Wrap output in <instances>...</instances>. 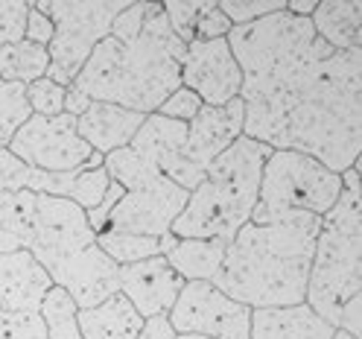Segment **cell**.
Returning a JSON list of instances; mask_svg holds the SVG:
<instances>
[{
  "instance_id": "6da1fadb",
  "label": "cell",
  "mask_w": 362,
  "mask_h": 339,
  "mask_svg": "<svg viewBox=\"0 0 362 339\" xmlns=\"http://www.w3.org/2000/svg\"><path fill=\"white\" fill-rule=\"evenodd\" d=\"M243 74V134L342 176L362 149V50H333L310 18L284 12L231 27Z\"/></svg>"
},
{
  "instance_id": "7a4b0ae2",
  "label": "cell",
  "mask_w": 362,
  "mask_h": 339,
  "mask_svg": "<svg viewBox=\"0 0 362 339\" xmlns=\"http://www.w3.org/2000/svg\"><path fill=\"white\" fill-rule=\"evenodd\" d=\"M319 225L322 217L304 211L245 222L231 237L211 284L248 310L304 304Z\"/></svg>"
},
{
  "instance_id": "3957f363",
  "label": "cell",
  "mask_w": 362,
  "mask_h": 339,
  "mask_svg": "<svg viewBox=\"0 0 362 339\" xmlns=\"http://www.w3.org/2000/svg\"><path fill=\"white\" fill-rule=\"evenodd\" d=\"M185 50L187 44L173 35L161 4H146L141 33L129 41L103 38L71 85L90 103L155 115L161 103L181 88Z\"/></svg>"
},
{
  "instance_id": "277c9868",
  "label": "cell",
  "mask_w": 362,
  "mask_h": 339,
  "mask_svg": "<svg viewBox=\"0 0 362 339\" xmlns=\"http://www.w3.org/2000/svg\"><path fill=\"white\" fill-rule=\"evenodd\" d=\"M27 252L79 310L97 307L120 289L117 263L97 246L88 214L71 199L35 196V219Z\"/></svg>"
},
{
  "instance_id": "5b68a950",
  "label": "cell",
  "mask_w": 362,
  "mask_h": 339,
  "mask_svg": "<svg viewBox=\"0 0 362 339\" xmlns=\"http://www.w3.org/2000/svg\"><path fill=\"white\" fill-rule=\"evenodd\" d=\"M269 146L237 138L205 170V178L187 193V202L175 217L170 234L178 240H228L252 219L260 176Z\"/></svg>"
},
{
  "instance_id": "8992f818",
  "label": "cell",
  "mask_w": 362,
  "mask_h": 339,
  "mask_svg": "<svg viewBox=\"0 0 362 339\" xmlns=\"http://www.w3.org/2000/svg\"><path fill=\"white\" fill-rule=\"evenodd\" d=\"M362 292V199L342 188L336 205L322 217L313 248V266L304 304L325 319L339 325L342 307Z\"/></svg>"
},
{
  "instance_id": "52a82bcc",
  "label": "cell",
  "mask_w": 362,
  "mask_h": 339,
  "mask_svg": "<svg viewBox=\"0 0 362 339\" xmlns=\"http://www.w3.org/2000/svg\"><path fill=\"white\" fill-rule=\"evenodd\" d=\"M103 167L111 182L123 188V196L111 208L105 231L141 234L161 240L170 234L175 217L187 202V190L173 185L144 158H138L129 146L103 158Z\"/></svg>"
},
{
  "instance_id": "ba28073f",
  "label": "cell",
  "mask_w": 362,
  "mask_h": 339,
  "mask_svg": "<svg viewBox=\"0 0 362 339\" xmlns=\"http://www.w3.org/2000/svg\"><path fill=\"white\" fill-rule=\"evenodd\" d=\"M339 193H342V176L339 173L327 170L310 155L272 149L263 164L257 205L248 222H266L278 214L292 211L325 217L336 205Z\"/></svg>"
},
{
  "instance_id": "9c48e42d",
  "label": "cell",
  "mask_w": 362,
  "mask_h": 339,
  "mask_svg": "<svg viewBox=\"0 0 362 339\" xmlns=\"http://www.w3.org/2000/svg\"><path fill=\"white\" fill-rule=\"evenodd\" d=\"M33 6L53 21L47 79L67 88L97 44L111 35V24L129 6V0H38Z\"/></svg>"
},
{
  "instance_id": "30bf717a",
  "label": "cell",
  "mask_w": 362,
  "mask_h": 339,
  "mask_svg": "<svg viewBox=\"0 0 362 339\" xmlns=\"http://www.w3.org/2000/svg\"><path fill=\"white\" fill-rule=\"evenodd\" d=\"M18 161L44 173H82L90 149L76 132L74 115L59 117H38L33 115L24 126L15 132L6 146Z\"/></svg>"
},
{
  "instance_id": "8fae6325",
  "label": "cell",
  "mask_w": 362,
  "mask_h": 339,
  "mask_svg": "<svg viewBox=\"0 0 362 339\" xmlns=\"http://www.w3.org/2000/svg\"><path fill=\"white\" fill-rule=\"evenodd\" d=\"M167 319L175 333L208 339H248L252 331V310L228 299L211 281H185Z\"/></svg>"
},
{
  "instance_id": "7c38bea8",
  "label": "cell",
  "mask_w": 362,
  "mask_h": 339,
  "mask_svg": "<svg viewBox=\"0 0 362 339\" xmlns=\"http://www.w3.org/2000/svg\"><path fill=\"white\" fill-rule=\"evenodd\" d=\"M181 88L193 91L202 105H228L240 97L243 74L228 47V38L190 41L181 59Z\"/></svg>"
},
{
  "instance_id": "4fadbf2b",
  "label": "cell",
  "mask_w": 362,
  "mask_h": 339,
  "mask_svg": "<svg viewBox=\"0 0 362 339\" xmlns=\"http://www.w3.org/2000/svg\"><path fill=\"white\" fill-rule=\"evenodd\" d=\"M129 149L187 193L205 178V170H199L187 158V123L161 115H146Z\"/></svg>"
},
{
  "instance_id": "5bb4252c",
  "label": "cell",
  "mask_w": 362,
  "mask_h": 339,
  "mask_svg": "<svg viewBox=\"0 0 362 339\" xmlns=\"http://www.w3.org/2000/svg\"><path fill=\"white\" fill-rule=\"evenodd\" d=\"M120 281V296L138 310L141 319H152V316H167L178 299L185 278L167 263L164 255L146 258L141 263L120 266L117 269Z\"/></svg>"
},
{
  "instance_id": "9a60e30c",
  "label": "cell",
  "mask_w": 362,
  "mask_h": 339,
  "mask_svg": "<svg viewBox=\"0 0 362 339\" xmlns=\"http://www.w3.org/2000/svg\"><path fill=\"white\" fill-rule=\"evenodd\" d=\"M237 138H243V100L228 105H202L199 115L187 123V158L208 170L216 155H222Z\"/></svg>"
},
{
  "instance_id": "2e32d148",
  "label": "cell",
  "mask_w": 362,
  "mask_h": 339,
  "mask_svg": "<svg viewBox=\"0 0 362 339\" xmlns=\"http://www.w3.org/2000/svg\"><path fill=\"white\" fill-rule=\"evenodd\" d=\"M53 281L30 252L0 255V313H38Z\"/></svg>"
},
{
  "instance_id": "e0dca14e",
  "label": "cell",
  "mask_w": 362,
  "mask_h": 339,
  "mask_svg": "<svg viewBox=\"0 0 362 339\" xmlns=\"http://www.w3.org/2000/svg\"><path fill=\"white\" fill-rule=\"evenodd\" d=\"M144 120L146 115H141V111H129L111 103H90L85 115L76 117V132L94 152L111 155L132 144Z\"/></svg>"
},
{
  "instance_id": "ac0fdd59",
  "label": "cell",
  "mask_w": 362,
  "mask_h": 339,
  "mask_svg": "<svg viewBox=\"0 0 362 339\" xmlns=\"http://www.w3.org/2000/svg\"><path fill=\"white\" fill-rule=\"evenodd\" d=\"M333 331L307 304L284 310H252L248 339H333Z\"/></svg>"
},
{
  "instance_id": "d6986e66",
  "label": "cell",
  "mask_w": 362,
  "mask_h": 339,
  "mask_svg": "<svg viewBox=\"0 0 362 339\" xmlns=\"http://www.w3.org/2000/svg\"><path fill=\"white\" fill-rule=\"evenodd\" d=\"M310 24L325 44L342 53L362 50V4L359 0H322L315 4Z\"/></svg>"
},
{
  "instance_id": "ffe728a7",
  "label": "cell",
  "mask_w": 362,
  "mask_h": 339,
  "mask_svg": "<svg viewBox=\"0 0 362 339\" xmlns=\"http://www.w3.org/2000/svg\"><path fill=\"white\" fill-rule=\"evenodd\" d=\"M79 333L82 339H138L144 319L138 316L120 292H115L111 299H105L97 307H88L76 313Z\"/></svg>"
},
{
  "instance_id": "44dd1931",
  "label": "cell",
  "mask_w": 362,
  "mask_h": 339,
  "mask_svg": "<svg viewBox=\"0 0 362 339\" xmlns=\"http://www.w3.org/2000/svg\"><path fill=\"white\" fill-rule=\"evenodd\" d=\"M225 248H228V240H178L175 237L173 248L164 258L185 281H214L222 266Z\"/></svg>"
},
{
  "instance_id": "7402d4cb",
  "label": "cell",
  "mask_w": 362,
  "mask_h": 339,
  "mask_svg": "<svg viewBox=\"0 0 362 339\" xmlns=\"http://www.w3.org/2000/svg\"><path fill=\"white\" fill-rule=\"evenodd\" d=\"M35 219V193L0 190V255L27 252Z\"/></svg>"
},
{
  "instance_id": "603a6c76",
  "label": "cell",
  "mask_w": 362,
  "mask_h": 339,
  "mask_svg": "<svg viewBox=\"0 0 362 339\" xmlns=\"http://www.w3.org/2000/svg\"><path fill=\"white\" fill-rule=\"evenodd\" d=\"M47 67H50V53L44 44L21 38L0 50V82H18L27 88L47 76Z\"/></svg>"
},
{
  "instance_id": "cb8c5ba5",
  "label": "cell",
  "mask_w": 362,
  "mask_h": 339,
  "mask_svg": "<svg viewBox=\"0 0 362 339\" xmlns=\"http://www.w3.org/2000/svg\"><path fill=\"white\" fill-rule=\"evenodd\" d=\"M76 313H79L76 301L62 287H50V292L44 296L41 310H38L44 331H47V339H82Z\"/></svg>"
},
{
  "instance_id": "d4e9b609",
  "label": "cell",
  "mask_w": 362,
  "mask_h": 339,
  "mask_svg": "<svg viewBox=\"0 0 362 339\" xmlns=\"http://www.w3.org/2000/svg\"><path fill=\"white\" fill-rule=\"evenodd\" d=\"M97 246L117 266H132V263H141L146 258L161 255V240L141 237V234H123V231H103V234H97Z\"/></svg>"
},
{
  "instance_id": "484cf974",
  "label": "cell",
  "mask_w": 362,
  "mask_h": 339,
  "mask_svg": "<svg viewBox=\"0 0 362 339\" xmlns=\"http://www.w3.org/2000/svg\"><path fill=\"white\" fill-rule=\"evenodd\" d=\"M33 117L27 88L18 82H0V149H6L15 132Z\"/></svg>"
},
{
  "instance_id": "4316f807",
  "label": "cell",
  "mask_w": 362,
  "mask_h": 339,
  "mask_svg": "<svg viewBox=\"0 0 362 339\" xmlns=\"http://www.w3.org/2000/svg\"><path fill=\"white\" fill-rule=\"evenodd\" d=\"M219 12L231 21V27H243L286 9V0H216Z\"/></svg>"
},
{
  "instance_id": "83f0119b",
  "label": "cell",
  "mask_w": 362,
  "mask_h": 339,
  "mask_svg": "<svg viewBox=\"0 0 362 339\" xmlns=\"http://www.w3.org/2000/svg\"><path fill=\"white\" fill-rule=\"evenodd\" d=\"M208 4L211 0H173V4H161L167 24H170V30L178 41H185V44L193 41L196 18L208 9Z\"/></svg>"
},
{
  "instance_id": "f1b7e54d",
  "label": "cell",
  "mask_w": 362,
  "mask_h": 339,
  "mask_svg": "<svg viewBox=\"0 0 362 339\" xmlns=\"http://www.w3.org/2000/svg\"><path fill=\"white\" fill-rule=\"evenodd\" d=\"M27 103H30V111L38 117H59L64 115V88L44 76L27 85Z\"/></svg>"
},
{
  "instance_id": "f546056e",
  "label": "cell",
  "mask_w": 362,
  "mask_h": 339,
  "mask_svg": "<svg viewBox=\"0 0 362 339\" xmlns=\"http://www.w3.org/2000/svg\"><path fill=\"white\" fill-rule=\"evenodd\" d=\"M30 4L24 0H0V50L24 38Z\"/></svg>"
},
{
  "instance_id": "4dcf8cb0",
  "label": "cell",
  "mask_w": 362,
  "mask_h": 339,
  "mask_svg": "<svg viewBox=\"0 0 362 339\" xmlns=\"http://www.w3.org/2000/svg\"><path fill=\"white\" fill-rule=\"evenodd\" d=\"M0 339H47L38 313H0Z\"/></svg>"
},
{
  "instance_id": "1f68e13d",
  "label": "cell",
  "mask_w": 362,
  "mask_h": 339,
  "mask_svg": "<svg viewBox=\"0 0 362 339\" xmlns=\"http://www.w3.org/2000/svg\"><path fill=\"white\" fill-rule=\"evenodd\" d=\"M199 108H202V100L187 91V88H178V91H173L161 108L155 111V115H161V117H170V120H178V123H190L196 115H199Z\"/></svg>"
},
{
  "instance_id": "d6a6232c",
  "label": "cell",
  "mask_w": 362,
  "mask_h": 339,
  "mask_svg": "<svg viewBox=\"0 0 362 339\" xmlns=\"http://www.w3.org/2000/svg\"><path fill=\"white\" fill-rule=\"evenodd\" d=\"M228 33H231V21L219 12L216 0H211L208 9L196 18L193 38L196 41H216V38H228Z\"/></svg>"
},
{
  "instance_id": "836d02e7",
  "label": "cell",
  "mask_w": 362,
  "mask_h": 339,
  "mask_svg": "<svg viewBox=\"0 0 362 339\" xmlns=\"http://www.w3.org/2000/svg\"><path fill=\"white\" fill-rule=\"evenodd\" d=\"M144 15H146V4H129L115 18V24H111V38H117V41L134 38L141 33V27H144Z\"/></svg>"
},
{
  "instance_id": "e575fe53",
  "label": "cell",
  "mask_w": 362,
  "mask_h": 339,
  "mask_svg": "<svg viewBox=\"0 0 362 339\" xmlns=\"http://www.w3.org/2000/svg\"><path fill=\"white\" fill-rule=\"evenodd\" d=\"M24 38L33 41V44H44V47H47V44L53 41V21L44 15V12H38L33 4H30V15H27Z\"/></svg>"
},
{
  "instance_id": "d590c367",
  "label": "cell",
  "mask_w": 362,
  "mask_h": 339,
  "mask_svg": "<svg viewBox=\"0 0 362 339\" xmlns=\"http://www.w3.org/2000/svg\"><path fill=\"white\" fill-rule=\"evenodd\" d=\"M362 299L359 296H354L345 307H342V313H339V325H336V331H345L348 336H354V339H359L362 336Z\"/></svg>"
},
{
  "instance_id": "8d00e7d4",
  "label": "cell",
  "mask_w": 362,
  "mask_h": 339,
  "mask_svg": "<svg viewBox=\"0 0 362 339\" xmlns=\"http://www.w3.org/2000/svg\"><path fill=\"white\" fill-rule=\"evenodd\" d=\"M138 339H175V331L167 316H152V319H144Z\"/></svg>"
},
{
  "instance_id": "74e56055",
  "label": "cell",
  "mask_w": 362,
  "mask_h": 339,
  "mask_svg": "<svg viewBox=\"0 0 362 339\" xmlns=\"http://www.w3.org/2000/svg\"><path fill=\"white\" fill-rule=\"evenodd\" d=\"M90 105V100L79 91V88H74V85H67L64 88V115H74V117H79V115H85V108Z\"/></svg>"
},
{
  "instance_id": "f35d334b",
  "label": "cell",
  "mask_w": 362,
  "mask_h": 339,
  "mask_svg": "<svg viewBox=\"0 0 362 339\" xmlns=\"http://www.w3.org/2000/svg\"><path fill=\"white\" fill-rule=\"evenodd\" d=\"M319 0H286V12L296 18H310Z\"/></svg>"
},
{
  "instance_id": "ab89813d",
  "label": "cell",
  "mask_w": 362,
  "mask_h": 339,
  "mask_svg": "<svg viewBox=\"0 0 362 339\" xmlns=\"http://www.w3.org/2000/svg\"><path fill=\"white\" fill-rule=\"evenodd\" d=\"M175 339H208V336H196V333H175Z\"/></svg>"
},
{
  "instance_id": "60d3db41",
  "label": "cell",
  "mask_w": 362,
  "mask_h": 339,
  "mask_svg": "<svg viewBox=\"0 0 362 339\" xmlns=\"http://www.w3.org/2000/svg\"><path fill=\"white\" fill-rule=\"evenodd\" d=\"M333 339H354V336H348L345 331H333Z\"/></svg>"
}]
</instances>
